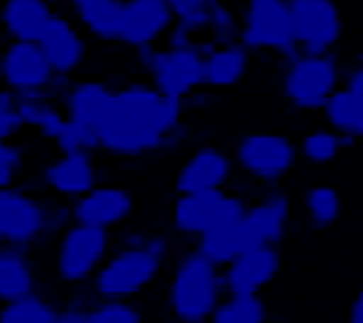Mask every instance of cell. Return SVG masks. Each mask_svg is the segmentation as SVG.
Returning <instances> with one entry per match:
<instances>
[{"label": "cell", "instance_id": "cell-32", "mask_svg": "<svg viewBox=\"0 0 363 323\" xmlns=\"http://www.w3.org/2000/svg\"><path fill=\"white\" fill-rule=\"evenodd\" d=\"M303 209L315 229H326L340 217V195L332 186H315L306 192Z\"/></svg>", "mask_w": 363, "mask_h": 323}, {"label": "cell", "instance_id": "cell-34", "mask_svg": "<svg viewBox=\"0 0 363 323\" xmlns=\"http://www.w3.org/2000/svg\"><path fill=\"white\" fill-rule=\"evenodd\" d=\"M206 40L212 46H229L240 40V15L232 12L223 4H212V15H209V32Z\"/></svg>", "mask_w": 363, "mask_h": 323}, {"label": "cell", "instance_id": "cell-19", "mask_svg": "<svg viewBox=\"0 0 363 323\" xmlns=\"http://www.w3.org/2000/svg\"><path fill=\"white\" fill-rule=\"evenodd\" d=\"M289 200L284 192L272 189L266 192L263 198H257L255 203L246 206L243 212V229L252 240V246L260 249V246H275L281 244V237L289 226Z\"/></svg>", "mask_w": 363, "mask_h": 323}, {"label": "cell", "instance_id": "cell-14", "mask_svg": "<svg viewBox=\"0 0 363 323\" xmlns=\"http://www.w3.org/2000/svg\"><path fill=\"white\" fill-rule=\"evenodd\" d=\"M232 169H235V160L223 146H215V143L198 146L184 160V166L177 169L174 189H177V195L226 189V183L232 181Z\"/></svg>", "mask_w": 363, "mask_h": 323}, {"label": "cell", "instance_id": "cell-29", "mask_svg": "<svg viewBox=\"0 0 363 323\" xmlns=\"http://www.w3.org/2000/svg\"><path fill=\"white\" fill-rule=\"evenodd\" d=\"M169 9H172V29L174 32L189 35L195 40H206L209 15H212L209 0H169Z\"/></svg>", "mask_w": 363, "mask_h": 323}, {"label": "cell", "instance_id": "cell-7", "mask_svg": "<svg viewBox=\"0 0 363 323\" xmlns=\"http://www.w3.org/2000/svg\"><path fill=\"white\" fill-rule=\"evenodd\" d=\"M246 198L229 189L218 192H198V195H177L172 209V226L177 234L186 237H203L215 232L218 226L238 220L246 212Z\"/></svg>", "mask_w": 363, "mask_h": 323}, {"label": "cell", "instance_id": "cell-40", "mask_svg": "<svg viewBox=\"0 0 363 323\" xmlns=\"http://www.w3.org/2000/svg\"><path fill=\"white\" fill-rule=\"evenodd\" d=\"M55 323H86V306H66V309H60Z\"/></svg>", "mask_w": 363, "mask_h": 323}, {"label": "cell", "instance_id": "cell-4", "mask_svg": "<svg viewBox=\"0 0 363 323\" xmlns=\"http://www.w3.org/2000/svg\"><path fill=\"white\" fill-rule=\"evenodd\" d=\"M109 255H112V237H109V232L72 223L57 237L55 272L69 286L92 283V278L98 275V269L106 264Z\"/></svg>", "mask_w": 363, "mask_h": 323}, {"label": "cell", "instance_id": "cell-9", "mask_svg": "<svg viewBox=\"0 0 363 323\" xmlns=\"http://www.w3.org/2000/svg\"><path fill=\"white\" fill-rule=\"evenodd\" d=\"M143 69L149 72V84L172 101L186 103L201 86L203 74L201 63L203 57L195 52H174V49H143L138 52Z\"/></svg>", "mask_w": 363, "mask_h": 323}, {"label": "cell", "instance_id": "cell-35", "mask_svg": "<svg viewBox=\"0 0 363 323\" xmlns=\"http://www.w3.org/2000/svg\"><path fill=\"white\" fill-rule=\"evenodd\" d=\"M86 323H143V314L129 300H101L86 306Z\"/></svg>", "mask_w": 363, "mask_h": 323}, {"label": "cell", "instance_id": "cell-27", "mask_svg": "<svg viewBox=\"0 0 363 323\" xmlns=\"http://www.w3.org/2000/svg\"><path fill=\"white\" fill-rule=\"evenodd\" d=\"M15 103H18V118L23 129H35L40 137L55 140V135L66 120L60 101H55L49 92H35V95H18Z\"/></svg>", "mask_w": 363, "mask_h": 323}, {"label": "cell", "instance_id": "cell-37", "mask_svg": "<svg viewBox=\"0 0 363 323\" xmlns=\"http://www.w3.org/2000/svg\"><path fill=\"white\" fill-rule=\"evenodd\" d=\"M21 129H23V123L18 118L15 95L0 89V143H12L21 135Z\"/></svg>", "mask_w": 363, "mask_h": 323}, {"label": "cell", "instance_id": "cell-17", "mask_svg": "<svg viewBox=\"0 0 363 323\" xmlns=\"http://www.w3.org/2000/svg\"><path fill=\"white\" fill-rule=\"evenodd\" d=\"M43 186L66 203H74L86 192H92L98 186V169H95V157L89 152H72L60 154L43 169Z\"/></svg>", "mask_w": 363, "mask_h": 323}, {"label": "cell", "instance_id": "cell-21", "mask_svg": "<svg viewBox=\"0 0 363 323\" xmlns=\"http://www.w3.org/2000/svg\"><path fill=\"white\" fill-rule=\"evenodd\" d=\"M60 106L66 120H77L98 129L118 109V95L101 80H77V84H69Z\"/></svg>", "mask_w": 363, "mask_h": 323}, {"label": "cell", "instance_id": "cell-31", "mask_svg": "<svg viewBox=\"0 0 363 323\" xmlns=\"http://www.w3.org/2000/svg\"><path fill=\"white\" fill-rule=\"evenodd\" d=\"M354 140L352 137H343V135H337V132H332L329 126H323V129H315V132H309L303 140H301V157H306L309 164H318V166H323V164H332V160L340 154V149L343 146H352Z\"/></svg>", "mask_w": 363, "mask_h": 323}, {"label": "cell", "instance_id": "cell-11", "mask_svg": "<svg viewBox=\"0 0 363 323\" xmlns=\"http://www.w3.org/2000/svg\"><path fill=\"white\" fill-rule=\"evenodd\" d=\"M46 237V198L21 186L0 192V244L29 249Z\"/></svg>", "mask_w": 363, "mask_h": 323}, {"label": "cell", "instance_id": "cell-28", "mask_svg": "<svg viewBox=\"0 0 363 323\" xmlns=\"http://www.w3.org/2000/svg\"><path fill=\"white\" fill-rule=\"evenodd\" d=\"M60 314L57 303L46 292H29L18 300L0 303V323H55Z\"/></svg>", "mask_w": 363, "mask_h": 323}, {"label": "cell", "instance_id": "cell-33", "mask_svg": "<svg viewBox=\"0 0 363 323\" xmlns=\"http://www.w3.org/2000/svg\"><path fill=\"white\" fill-rule=\"evenodd\" d=\"M52 143L60 149V154H72V152H89V154H95V149H101L98 129L86 126V123H77V120H63V126H60V132L55 135Z\"/></svg>", "mask_w": 363, "mask_h": 323}, {"label": "cell", "instance_id": "cell-5", "mask_svg": "<svg viewBox=\"0 0 363 323\" xmlns=\"http://www.w3.org/2000/svg\"><path fill=\"white\" fill-rule=\"evenodd\" d=\"M238 43L249 55L252 52H278L286 60L292 55H298L289 0H252L240 15V40Z\"/></svg>", "mask_w": 363, "mask_h": 323}, {"label": "cell", "instance_id": "cell-6", "mask_svg": "<svg viewBox=\"0 0 363 323\" xmlns=\"http://www.w3.org/2000/svg\"><path fill=\"white\" fill-rule=\"evenodd\" d=\"M298 143H292L286 135L275 132H249L235 143V166L263 183H278L284 181L295 164H298Z\"/></svg>", "mask_w": 363, "mask_h": 323}, {"label": "cell", "instance_id": "cell-10", "mask_svg": "<svg viewBox=\"0 0 363 323\" xmlns=\"http://www.w3.org/2000/svg\"><path fill=\"white\" fill-rule=\"evenodd\" d=\"M298 52L329 55L343 38V18L335 0H289Z\"/></svg>", "mask_w": 363, "mask_h": 323}, {"label": "cell", "instance_id": "cell-30", "mask_svg": "<svg viewBox=\"0 0 363 323\" xmlns=\"http://www.w3.org/2000/svg\"><path fill=\"white\" fill-rule=\"evenodd\" d=\"M209 323H266V303L260 295H226Z\"/></svg>", "mask_w": 363, "mask_h": 323}, {"label": "cell", "instance_id": "cell-8", "mask_svg": "<svg viewBox=\"0 0 363 323\" xmlns=\"http://www.w3.org/2000/svg\"><path fill=\"white\" fill-rule=\"evenodd\" d=\"M115 95L118 109L160 135L163 146H174L177 137H184V103L180 101L163 98L152 84H143V80L115 89Z\"/></svg>", "mask_w": 363, "mask_h": 323}, {"label": "cell", "instance_id": "cell-23", "mask_svg": "<svg viewBox=\"0 0 363 323\" xmlns=\"http://www.w3.org/2000/svg\"><path fill=\"white\" fill-rule=\"evenodd\" d=\"M38 292V269L29 249L0 244V303Z\"/></svg>", "mask_w": 363, "mask_h": 323}, {"label": "cell", "instance_id": "cell-24", "mask_svg": "<svg viewBox=\"0 0 363 323\" xmlns=\"http://www.w3.org/2000/svg\"><path fill=\"white\" fill-rule=\"evenodd\" d=\"M249 60H252V55L240 43L215 46L212 52L203 55V63H201L203 86H209V89H229V86L240 84L243 74L249 72Z\"/></svg>", "mask_w": 363, "mask_h": 323}, {"label": "cell", "instance_id": "cell-1", "mask_svg": "<svg viewBox=\"0 0 363 323\" xmlns=\"http://www.w3.org/2000/svg\"><path fill=\"white\" fill-rule=\"evenodd\" d=\"M166 261L169 244L157 234L140 246H118L92 278V292L101 300H132L163 275Z\"/></svg>", "mask_w": 363, "mask_h": 323}, {"label": "cell", "instance_id": "cell-25", "mask_svg": "<svg viewBox=\"0 0 363 323\" xmlns=\"http://www.w3.org/2000/svg\"><path fill=\"white\" fill-rule=\"evenodd\" d=\"M249 249H255V246H252V240H249V234H246V229H243V215H240L238 220H229V223L218 226L215 232L203 234V237L198 240V246H195V252L203 255V258H206L209 264H215L218 269H226L235 258H240V255L249 252Z\"/></svg>", "mask_w": 363, "mask_h": 323}, {"label": "cell", "instance_id": "cell-36", "mask_svg": "<svg viewBox=\"0 0 363 323\" xmlns=\"http://www.w3.org/2000/svg\"><path fill=\"white\" fill-rule=\"evenodd\" d=\"M26 169V149L21 143H0V192L15 189Z\"/></svg>", "mask_w": 363, "mask_h": 323}, {"label": "cell", "instance_id": "cell-38", "mask_svg": "<svg viewBox=\"0 0 363 323\" xmlns=\"http://www.w3.org/2000/svg\"><path fill=\"white\" fill-rule=\"evenodd\" d=\"M74 220H72V203H66V200H52V198H46V234H63L69 226H72Z\"/></svg>", "mask_w": 363, "mask_h": 323}, {"label": "cell", "instance_id": "cell-18", "mask_svg": "<svg viewBox=\"0 0 363 323\" xmlns=\"http://www.w3.org/2000/svg\"><path fill=\"white\" fill-rule=\"evenodd\" d=\"M220 272L226 295H260L281 272V252L275 246L249 249Z\"/></svg>", "mask_w": 363, "mask_h": 323}, {"label": "cell", "instance_id": "cell-20", "mask_svg": "<svg viewBox=\"0 0 363 323\" xmlns=\"http://www.w3.org/2000/svg\"><path fill=\"white\" fill-rule=\"evenodd\" d=\"M98 143L101 149L121 154V157H140L155 149H163L160 135H155L149 126L132 120L121 109H115L101 126H98Z\"/></svg>", "mask_w": 363, "mask_h": 323}, {"label": "cell", "instance_id": "cell-41", "mask_svg": "<svg viewBox=\"0 0 363 323\" xmlns=\"http://www.w3.org/2000/svg\"><path fill=\"white\" fill-rule=\"evenodd\" d=\"M349 323H363V289L357 292L354 303H352V312H349Z\"/></svg>", "mask_w": 363, "mask_h": 323}, {"label": "cell", "instance_id": "cell-15", "mask_svg": "<svg viewBox=\"0 0 363 323\" xmlns=\"http://www.w3.org/2000/svg\"><path fill=\"white\" fill-rule=\"evenodd\" d=\"M38 46L46 55L52 72L57 77H66V80H72V74L86 60V38H83V32L77 29V23L69 15H60V12L52 15V21L46 23Z\"/></svg>", "mask_w": 363, "mask_h": 323}, {"label": "cell", "instance_id": "cell-3", "mask_svg": "<svg viewBox=\"0 0 363 323\" xmlns=\"http://www.w3.org/2000/svg\"><path fill=\"white\" fill-rule=\"evenodd\" d=\"M343 86V72L337 57L329 55H306L298 52L286 60L284 69V98L292 109L318 112L326 101Z\"/></svg>", "mask_w": 363, "mask_h": 323}, {"label": "cell", "instance_id": "cell-39", "mask_svg": "<svg viewBox=\"0 0 363 323\" xmlns=\"http://www.w3.org/2000/svg\"><path fill=\"white\" fill-rule=\"evenodd\" d=\"M343 86H346L352 95H357V98L363 101V63L354 66L349 74H343Z\"/></svg>", "mask_w": 363, "mask_h": 323}, {"label": "cell", "instance_id": "cell-16", "mask_svg": "<svg viewBox=\"0 0 363 323\" xmlns=\"http://www.w3.org/2000/svg\"><path fill=\"white\" fill-rule=\"evenodd\" d=\"M135 212V198L121 186H95L72 203V220L92 229H118Z\"/></svg>", "mask_w": 363, "mask_h": 323}, {"label": "cell", "instance_id": "cell-22", "mask_svg": "<svg viewBox=\"0 0 363 323\" xmlns=\"http://www.w3.org/2000/svg\"><path fill=\"white\" fill-rule=\"evenodd\" d=\"M55 9L46 0H9L0 9V26L9 35V40L38 43L46 23L52 21Z\"/></svg>", "mask_w": 363, "mask_h": 323}, {"label": "cell", "instance_id": "cell-2", "mask_svg": "<svg viewBox=\"0 0 363 323\" xmlns=\"http://www.w3.org/2000/svg\"><path fill=\"white\" fill-rule=\"evenodd\" d=\"M166 298L177 323H209L218 303L226 298L223 272L195 249L184 252L172 266Z\"/></svg>", "mask_w": 363, "mask_h": 323}, {"label": "cell", "instance_id": "cell-26", "mask_svg": "<svg viewBox=\"0 0 363 323\" xmlns=\"http://www.w3.org/2000/svg\"><path fill=\"white\" fill-rule=\"evenodd\" d=\"M72 21L77 23V29L92 35L95 40L115 43L118 21H121V0H74Z\"/></svg>", "mask_w": 363, "mask_h": 323}, {"label": "cell", "instance_id": "cell-13", "mask_svg": "<svg viewBox=\"0 0 363 323\" xmlns=\"http://www.w3.org/2000/svg\"><path fill=\"white\" fill-rule=\"evenodd\" d=\"M169 32H172L169 0H121L118 43L143 52V49H155L157 40H166Z\"/></svg>", "mask_w": 363, "mask_h": 323}, {"label": "cell", "instance_id": "cell-12", "mask_svg": "<svg viewBox=\"0 0 363 323\" xmlns=\"http://www.w3.org/2000/svg\"><path fill=\"white\" fill-rule=\"evenodd\" d=\"M55 77L57 74L52 72V66L38 43L9 40L0 49V89L12 92L15 98L49 92Z\"/></svg>", "mask_w": 363, "mask_h": 323}]
</instances>
